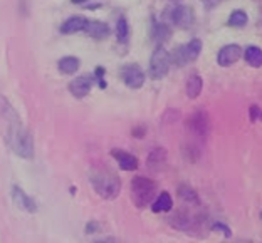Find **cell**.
I'll list each match as a JSON object with an SVG mask.
<instances>
[{"instance_id":"cell-8","label":"cell","mask_w":262,"mask_h":243,"mask_svg":"<svg viewBox=\"0 0 262 243\" xmlns=\"http://www.w3.org/2000/svg\"><path fill=\"white\" fill-rule=\"evenodd\" d=\"M121 79L131 89H140L145 84V72L138 64H126L121 67Z\"/></svg>"},{"instance_id":"cell-7","label":"cell","mask_w":262,"mask_h":243,"mask_svg":"<svg viewBox=\"0 0 262 243\" xmlns=\"http://www.w3.org/2000/svg\"><path fill=\"white\" fill-rule=\"evenodd\" d=\"M170 66H171L170 52L162 45L157 47L150 59V78L155 81L163 79L170 72Z\"/></svg>"},{"instance_id":"cell-28","label":"cell","mask_w":262,"mask_h":243,"mask_svg":"<svg viewBox=\"0 0 262 243\" xmlns=\"http://www.w3.org/2000/svg\"><path fill=\"white\" fill-rule=\"evenodd\" d=\"M145 133H146V128L145 126H140V128L133 129V134L136 136V138H143V136H145Z\"/></svg>"},{"instance_id":"cell-25","label":"cell","mask_w":262,"mask_h":243,"mask_svg":"<svg viewBox=\"0 0 262 243\" xmlns=\"http://www.w3.org/2000/svg\"><path fill=\"white\" fill-rule=\"evenodd\" d=\"M212 230H217V232H220V233H224L227 238H230L232 236V232H230V228L227 227V225H224V223H215L212 227Z\"/></svg>"},{"instance_id":"cell-19","label":"cell","mask_w":262,"mask_h":243,"mask_svg":"<svg viewBox=\"0 0 262 243\" xmlns=\"http://www.w3.org/2000/svg\"><path fill=\"white\" fill-rule=\"evenodd\" d=\"M57 67L61 74H74L81 67V61L74 56H66L57 62Z\"/></svg>"},{"instance_id":"cell-13","label":"cell","mask_w":262,"mask_h":243,"mask_svg":"<svg viewBox=\"0 0 262 243\" xmlns=\"http://www.w3.org/2000/svg\"><path fill=\"white\" fill-rule=\"evenodd\" d=\"M84 32L89 35V37L101 40V39L108 37V35L111 34V29H110L108 23H104L101 20H88L86 27H84Z\"/></svg>"},{"instance_id":"cell-15","label":"cell","mask_w":262,"mask_h":243,"mask_svg":"<svg viewBox=\"0 0 262 243\" xmlns=\"http://www.w3.org/2000/svg\"><path fill=\"white\" fill-rule=\"evenodd\" d=\"M86 22H88V19H84L82 15L69 17V19L61 26V34L73 35V34H77V32H82V31H84V27H86Z\"/></svg>"},{"instance_id":"cell-26","label":"cell","mask_w":262,"mask_h":243,"mask_svg":"<svg viewBox=\"0 0 262 243\" xmlns=\"http://www.w3.org/2000/svg\"><path fill=\"white\" fill-rule=\"evenodd\" d=\"M249 114H251L252 123L259 121V117H260V108H259V106H251V111H249Z\"/></svg>"},{"instance_id":"cell-17","label":"cell","mask_w":262,"mask_h":243,"mask_svg":"<svg viewBox=\"0 0 262 243\" xmlns=\"http://www.w3.org/2000/svg\"><path fill=\"white\" fill-rule=\"evenodd\" d=\"M171 208H173V200L166 191H162L151 201V210L155 213H168Z\"/></svg>"},{"instance_id":"cell-14","label":"cell","mask_w":262,"mask_h":243,"mask_svg":"<svg viewBox=\"0 0 262 243\" xmlns=\"http://www.w3.org/2000/svg\"><path fill=\"white\" fill-rule=\"evenodd\" d=\"M146 164L153 173H160V171H163L165 166H166V151L163 150V148H155V150H151L150 155H148Z\"/></svg>"},{"instance_id":"cell-18","label":"cell","mask_w":262,"mask_h":243,"mask_svg":"<svg viewBox=\"0 0 262 243\" xmlns=\"http://www.w3.org/2000/svg\"><path fill=\"white\" fill-rule=\"evenodd\" d=\"M187 96L190 99H196L202 94V89H204V79L200 78L199 74H192L187 79Z\"/></svg>"},{"instance_id":"cell-12","label":"cell","mask_w":262,"mask_h":243,"mask_svg":"<svg viewBox=\"0 0 262 243\" xmlns=\"http://www.w3.org/2000/svg\"><path fill=\"white\" fill-rule=\"evenodd\" d=\"M111 156L118 161V166L123 169V171H135L138 168V158L135 155H131L128 151H123V150H111Z\"/></svg>"},{"instance_id":"cell-5","label":"cell","mask_w":262,"mask_h":243,"mask_svg":"<svg viewBox=\"0 0 262 243\" xmlns=\"http://www.w3.org/2000/svg\"><path fill=\"white\" fill-rule=\"evenodd\" d=\"M163 19L166 20L168 26H175L178 29H190L195 22V14L193 9L188 7V5L177 4L173 7L165 9Z\"/></svg>"},{"instance_id":"cell-11","label":"cell","mask_w":262,"mask_h":243,"mask_svg":"<svg viewBox=\"0 0 262 243\" xmlns=\"http://www.w3.org/2000/svg\"><path fill=\"white\" fill-rule=\"evenodd\" d=\"M12 200H14L17 208L22 210V211H27V213L37 211V205H35V201L29 197L27 193H24V189H20L19 186L12 188Z\"/></svg>"},{"instance_id":"cell-3","label":"cell","mask_w":262,"mask_h":243,"mask_svg":"<svg viewBox=\"0 0 262 243\" xmlns=\"http://www.w3.org/2000/svg\"><path fill=\"white\" fill-rule=\"evenodd\" d=\"M129 195L136 208H145L157 198V183L146 176H135L131 180Z\"/></svg>"},{"instance_id":"cell-9","label":"cell","mask_w":262,"mask_h":243,"mask_svg":"<svg viewBox=\"0 0 262 243\" xmlns=\"http://www.w3.org/2000/svg\"><path fill=\"white\" fill-rule=\"evenodd\" d=\"M242 57V47L239 44H227L219 51L217 62L222 67H230Z\"/></svg>"},{"instance_id":"cell-30","label":"cell","mask_w":262,"mask_h":243,"mask_svg":"<svg viewBox=\"0 0 262 243\" xmlns=\"http://www.w3.org/2000/svg\"><path fill=\"white\" fill-rule=\"evenodd\" d=\"M73 4H84V2H88V0H71Z\"/></svg>"},{"instance_id":"cell-21","label":"cell","mask_w":262,"mask_h":243,"mask_svg":"<svg viewBox=\"0 0 262 243\" xmlns=\"http://www.w3.org/2000/svg\"><path fill=\"white\" fill-rule=\"evenodd\" d=\"M247 22H249V17L246 14V10H234L229 17L227 26L234 29H242L247 26Z\"/></svg>"},{"instance_id":"cell-24","label":"cell","mask_w":262,"mask_h":243,"mask_svg":"<svg viewBox=\"0 0 262 243\" xmlns=\"http://www.w3.org/2000/svg\"><path fill=\"white\" fill-rule=\"evenodd\" d=\"M104 74H106V70H104V67H101V66H98V67H96V70H94V78L98 79V84H99V87H101V89H106Z\"/></svg>"},{"instance_id":"cell-6","label":"cell","mask_w":262,"mask_h":243,"mask_svg":"<svg viewBox=\"0 0 262 243\" xmlns=\"http://www.w3.org/2000/svg\"><path fill=\"white\" fill-rule=\"evenodd\" d=\"M202 44L200 39H192L188 44L185 45H180L177 47L173 51V54H170V59H171V64H175L178 67H183L187 66V64H192L193 61H196L202 52Z\"/></svg>"},{"instance_id":"cell-1","label":"cell","mask_w":262,"mask_h":243,"mask_svg":"<svg viewBox=\"0 0 262 243\" xmlns=\"http://www.w3.org/2000/svg\"><path fill=\"white\" fill-rule=\"evenodd\" d=\"M4 114L9 117L7 139H9L10 150L14 151L17 156L26 158V159H31L34 156V141H32L31 133H29L27 129L20 124L19 116L15 114V111L12 109V106L5 104Z\"/></svg>"},{"instance_id":"cell-22","label":"cell","mask_w":262,"mask_h":243,"mask_svg":"<svg viewBox=\"0 0 262 243\" xmlns=\"http://www.w3.org/2000/svg\"><path fill=\"white\" fill-rule=\"evenodd\" d=\"M178 197H180L182 201H185V203H192V205H196L200 201L196 191L192 186H188V185H180V186H178Z\"/></svg>"},{"instance_id":"cell-10","label":"cell","mask_w":262,"mask_h":243,"mask_svg":"<svg viewBox=\"0 0 262 243\" xmlns=\"http://www.w3.org/2000/svg\"><path fill=\"white\" fill-rule=\"evenodd\" d=\"M91 87H93V76H88V74L79 76V78H76L69 82V92L77 99L86 98L89 91H91Z\"/></svg>"},{"instance_id":"cell-4","label":"cell","mask_w":262,"mask_h":243,"mask_svg":"<svg viewBox=\"0 0 262 243\" xmlns=\"http://www.w3.org/2000/svg\"><path fill=\"white\" fill-rule=\"evenodd\" d=\"M208 128H210V121H208V114L204 109L195 111L193 114L188 116L187 119V129L192 138V143L202 146L205 143L208 136Z\"/></svg>"},{"instance_id":"cell-16","label":"cell","mask_w":262,"mask_h":243,"mask_svg":"<svg viewBox=\"0 0 262 243\" xmlns=\"http://www.w3.org/2000/svg\"><path fill=\"white\" fill-rule=\"evenodd\" d=\"M150 35H151V40H153V42L163 44V42H166V40L170 39V35H171V27H170L166 22H157V20H153Z\"/></svg>"},{"instance_id":"cell-20","label":"cell","mask_w":262,"mask_h":243,"mask_svg":"<svg viewBox=\"0 0 262 243\" xmlns=\"http://www.w3.org/2000/svg\"><path fill=\"white\" fill-rule=\"evenodd\" d=\"M242 57L246 59V62L249 66H252L255 69H259L262 66V51L259 47H255V45L247 47V49L242 52Z\"/></svg>"},{"instance_id":"cell-23","label":"cell","mask_w":262,"mask_h":243,"mask_svg":"<svg viewBox=\"0 0 262 243\" xmlns=\"http://www.w3.org/2000/svg\"><path fill=\"white\" fill-rule=\"evenodd\" d=\"M116 39L120 44H126L129 39V26L126 17H120L116 22Z\"/></svg>"},{"instance_id":"cell-2","label":"cell","mask_w":262,"mask_h":243,"mask_svg":"<svg viewBox=\"0 0 262 243\" xmlns=\"http://www.w3.org/2000/svg\"><path fill=\"white\" fill-rule=\"evenodd\" d=\"M89 181L94 191L104 200H115L121 191V180L108 169H94L89 176Z\"/></svg>"},{"instance_id":"cell-29","label":"cell","mask_w":262,"mask_h":243,"mask_svg":"<svg viewBox=\"0 0 262 243\" xmlns=\"http://www.w3.org/2000/svg\"><path fill=\"white\" fill-rule=\"evenodd\" d=\"M96 243H118L115 240H101V241H96Z\"/></svg>"},{"instance_id":"cell-31","label":"cell","mask_w":262,"mask_h":243,"mask_svg":"<svg viewBox=\"0 0 262 243\" xmlns=\"http://www.w3.org/2000/svg\"><path fill=\"white\" fill-rule=\"evenodd\" d=\"M170 2H177L178 4V2H182V0H170Z\"/></svg>"},{"instance_id":"cell-27","label":"cell","mask_w":262,"mask_h":243,"mask_svg":"<svg viewBox=\"0 0 262 243\" xmlns=\"http://www.w3.org/2000/svg\"><path fill=\"white\" fill-rule=\"evenodd\" d=\"M222 2H225V0H204V5H205V9H215Z\"/></svg>"}]
</instances>
